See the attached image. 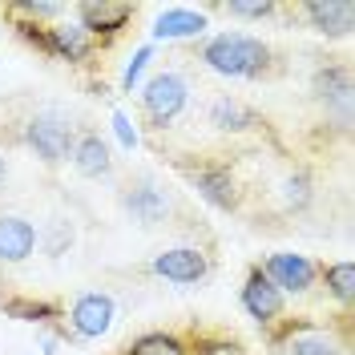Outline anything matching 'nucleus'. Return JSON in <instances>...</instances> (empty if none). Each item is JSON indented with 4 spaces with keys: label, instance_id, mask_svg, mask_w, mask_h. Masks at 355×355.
Returning a JSON list of instances; mask_svg holds the SVG:
<instances>
[{
    "label": "nucleus",
    "instance_id": "9b49d317",
    "mask_svg": "<svg viewBox=\"0 0 355 355\" xmlns=\"http://www.w3.org/2000/svg\"><path fill=\"white\" fill-rule=\"evenodd\" d=\"M263 275L283 291V295H311L319 287V263L311 254H295V250H275L266 254L263 263Z\"/></svg>",
    "mask_w": 355,
    "mask_h": 355
},
{
    "label": "nucleus",
    "instance_id": "4468645a",
    "mask_svg": "<svg viewBox=\"0 0 355 355\" xmlns=\"http://www.w3.org/2000/svg\"><path fill=\"white\" fill-rule=\"evenodd\" d=\"M73 170L89 182H110L117 178V157L113 146L105 141V133L93 130V125H77V141H73Z\"/></svg>",
    "mask_w": 355,
    "mask_h": 355
},
{
    "label": "nucleus",
    "instance_id": "2eb2a0df",
    "mask_svg": "<svg viewBox=\"0 0 355 355\" xmlns=\"http://www.w3.org/2000/svg\"><path fill=\"white\" fill-rule=\"evenodd\" d=\"M291 17H303L311 33L319 37H352L355 28V4L352 0H307V4H295Z\"/></svg>",
    "mask_w": 355,
    "mask_h": 355
},
{
    "label": "nucleus",
    "instance_id": "f8f14e48",
    "mask_svg": "<svg viewBox=\"0 0 355 355\" xmlns=\"http://www.w3.org/2000/svg\"><path fill=\"white\" fill-rule=\"evenodd\" d=\"M243 311L263 327V331L266 327H275L279 319H287V295L266 279L259 263L250 266L246 279H243Z\"/></svg>",
    "mask_w": 355,
    "mask_h": 355
},
{
    "label": "nucleus",
    "instance_id": "1a4fd4ad",
    "mask_svg": "<svg viewBox=\"0 0 355 355\" xmlns=\"http://www.w3.org/2000/svg\"><path fill=\"white\" fill-rule=\"evenodd\" d=\"M206 125L218 133V137H246V133H263L266 130V117L250 101L234 97V93H214L206 101Z\"/></svg>",
    "mask_w": 355,
    "mask_h": 355
},
{
    "label": "nucleus",
    "instance_id": "ddd939ff",
    "mask_svg": "<svg viewBox=\"0 0 355 355\" xmlns=\"http://www.w3.org/2000/svg\"><path fill=\"white\" fill-rule=\"evenodd\" d=\"M113 319H117V303L105 291H85L65 311V323L77 339H101L113 327Z\"/></svg>",
    "mask_w": 355,
    "mask_h": 355
},
{
    "label": "nucleus",
    "instance_id": "6e6552de",
    "mask_svg": "<svg viewBox=\"0 0 355 355\" xmlns=\"http://www.w3.org/2000/svg\"><path fill=\"white\" fill-rule=\"evenodd\" d=\"M210 270H214V259L202 246H170L150 259V275L174 283V287H198L210 279Z\"/></svg>",
    "mask_w": 355,
    "mask_h": 355
},
{
    "label": "nucleus",
    "instance_id": "bb28decb",
    "mask_svg": "<svg viewBox=\"0 0 355 355\" xmlns=\"http://www.w3.org/2000/svg\"><path fill=\"white\" fill-rule=\"evenodd\" d=\"M4 178H8V162H4V150H0V186H4Z\"/></svg>",
    "mask_w": 355,
    "mask_h": 355
},
{
    "label": "nucleus",
    "instance_id": "a211bd4d",
    "mask_svg": "<svg viewBox=\"0 0 355 355\" xmlns=\"http://www.w3.org/2000/svg\"><path fill=\"white\" fill-rule=\"evenodd\" d=\"M182 347H186V355H246L239 335L222 331V327H186Z\"/></svg>",
    "mask_w": 355,
    "mask_h": 355
},
{
    "label": "nucleus",
    "instance_id": "aec40b11",
    "mask_svg": "<svg viewBox=\"0 0 355 355\" xmlns=\"http://www.w3.org/2000/svg\"><path fill=\"white\" fill-rule=\"evenodd\" d=\"M311 202H315V178L307 166H295L279 186V206H283V214H307Z\"/></svg>",
    "mask_w": 355,
    "mask_h": 355
},
{
    "label": "nucleus",
    "instance_id": "393cba45",
    "mask_svg": "<svg viewBox=\"0 0 355 355\" xmlns=\"http://www.w3.org/2000/svg\"><path fill=\"white\" fill-rule=\"evenodd\" d=\"M154 61V44H141L137 53H133V61L125 65V77H121V93H133V85H137V77L146 73V65Z\"/></svg>",
    "mask_w": 355,
    "mask_h": 355
},
{
    "label": "nucleus",
    "instance_id": "dca6fc26",
    "mask_svg": "<svg viewBox=\"0 0 355 355\" xmlns=\"http://www.w3.org/2000/svg\"><path fill=\"white\" fill-rule=\"evenodd\" d=\"M37 222L17 214V210H0V266H24L37 254Z\"/></svg>",
    "mask_w": 355,
    "mask_h": 355
},
{
    "label": "nucleus",
    "instance_id": "423d86ee",
    "mask_svg": "<svg viewBox=\"0 0 355 355\" xmlns=\"http://www.w3.org/2000/svg\"><path fill=\"white\" fill-rule=\"evenodd\" d=\"M117 206L137 226H146V230H154V226H178V218L194 222L186 214L182 198L162 178L150 174V170H125V174L117 178Z\"/></svg>",
    "mask_w": 355,
    "mask_h": 355
},
{
    "label": "nucleus",
    "instance_id": "412c9836",
    "mask_svg": "<svg viewBox=\"0 0 355 355\" xmlns=\"http://www.w3.org/2000/svg\"><path fill=\"white\" fill-rule=\"evenodd\" d=\"M319 283L327 287L335 303L343 311H352V299H355V266L343 259V263H319Z\"/></svg>",
    "mask_w": 355,
    "mask_h": 355
},
{
    "label": "nucleus",
    "instance_id": "a878e982",
    "mask_svg": "<svg viewBox=\"0 0 355 355\" xmlns=\"http://www.w3.org/2000/svg\"><path fill=\"white\" fill-rule=\"evenodd\" d=\"M113 125H117V137L125 141V150H133V130H130V117H125V113H113Z\"/></svg>",
    "mask_w": 355,
    "mask_h": 355
},
{
    "label": "nucleus",
    "instance_id": "6ab92c4d",
    "mask_svg": "<svg viewBox=\"0 0 355 355\" xmlns=\"http://www.w3.org/2000/svg\"><path fill=\"white\" fill-rule=\"evenodd\" d=\"M0 311L8 319H21V323H53V319H65V307L57 299H37V295H12V299H0Z\"/></svg>",
    "mask_w": 355,
    "mask_h": 355
},
{
    "label": "nucleus",
    "instance_id": "4be33fe9",
    "mask_svg": "<svg viewBox=\"0 0 355 355\" xmlns=\"http://www.w3.org/2000/svg\"><path fill=\"white\" fill-rule=\"evenodd\" d=\"M117 355H186V347H182V331H146L130 339Z\"/></svg>",
    "mask_w": 355,
    "mask_h": 355
},
{
    "label": "nucleus",
    "instance_id": "39448f33",
    "mask_svg": "<svg viewBox=\"0 0 355 355\" xmlns=\"http://www.w3.org/2000/svg\"><path fill=\"white\" fill-rule=\"evenodd\" d=\"M190 97H194V85L182 69H157L154 77L141 85L137 93V121H141V133L157 141L162 133H174L178 121L190 110Z\"/></svg>",
    "mask_w": 355,
    "mask_h": 355
},
{
    "label": "nucleus",
    "instance_id": "f03ea898",
    "mask_svg": "<svg viewBox=\"0 0 355 355\" xmlns=\"http://www.w3.org/2000/svg\"><path fill=\"white\" fill-rule=\"evenodd\" d=\"M202 65L218 77H234V81H279L287 73L283 53L263 37H250V33H218V37H206L198 44Z\"/></svg>",
    "mask_w": 355,
    "mask_h": 355
},
{
    "label": "nucleus",
    "instance_id": "b1692460",
    "mask_svg": "<svg viewBox=\"0 0 355 355\" xmlns=\"http://www.w3.org/2000/svg\"><path fill=\"white\" fill-rule=\"evenodd\" d=\"M41 243H44V254H49V259H61L69 246H73V226H69V218H53L49 239H37V246Z\"/></svg>",
    "mask_w": 355,
    "mask_h": 355
},
{
    "label": "nucleus",
    "instance_id": "0eeeda50",
    "mask_svg": "<svg viewBox=\"0 0 355 355\" xmlns=\"http://www.w3.org/2000/svg\"><path fill=\"white\" fill-rule=\"evenodd\" d=\"M73 17L85 28L89 41L105 53V49L133 24L137 4H125V0H81V4H73Z\"/></svg>",
    "mask_w": 355,
    "mask_h": 355
},
{
    "label": "nucleus",
    "instance_id": "9d476101",
    "mask_svg": "<svg viewBox=\"0 0 355 355\" xmlns=\"http://www.w3.org/2000/svg\"><path fill=\"white\" fill-rule=\"evenodd\" d=\"M41 49L44 57H53V61H61V65H77V69H85L93 65L97 57H101V49L85 37V28L77 21H57V24H44V37H41Z\"/></svg>",
    "mask_w": 355,
    "mask_h": 355
},
{
    "label": "nucleus",
    "instance_id": "20e7f679",
    "mask_svg": "<svg viewBox=\"0 0 355 355\" xmlns=\"http://www.w3.org/2000/svg\"><path fill=\"white\" fill-rule=\"evenodd\" d=\"M174 170L186 178L210 206H218L226 214H243L246 198L254 194L243 178H239L234 157L226 162V150H222V154H178Z\"/></svg>",
    "mask_w": 355,
    "mask_h": 355
},
{
    "label": "nucleus",
    "instance_id": "f257e3e1",
    "mask_svg": "<svg viewBox=\"0 0 355 355\" xmlns=\"http://www.w3.org/2000/svg\"><path fill=\"white\" fill-rule=\"evenodd\" d=\"M4 110V101H0ZM0 141L4 146H24L28 154L41 157V166L57 170L73 157V141H77V121L69 117L61 105H49V101H21L17 113L4 110L0 121Z\"/></svg>",
    "mask_w": 355,
    "mask_h": 355
},
{
    "label": "nucleus",
    "instance_id": "5701e85b",
    "mask_svg": "<svg viewBox=\"0 0 355 355\" xmlns=\"http://www.w3.org/2000/svg\"><path fill=\"white\" fill-rule=\"evenodd\" d=\"M226 17H239V21H275V17H283L287 12V4H275V0H254V4H246V0H230V4H218Z\"/></svg>",
    "mask_w": 355,
    "mask_h": 355
},
{
    "label": "nucleus",
    "instance_id": "7ed1b4c3",
    "mask_svg": "<svg viewBox=\"0 0 355 355\" xmlns=\"http://www.w3.org/2000/svg\"><path fill=\"white\" fill-rule=\"evenodd\" d=\"M263 335L270 355H352V311H343L339 323H315L307 315L279 319Z\"/></svg>",
    "mask_w": 355,
    "mask_h": 355
},
{
    "label": "nucleus",
    "instance_id": "f3484780",
    "mask_svg": "<svg viewBox=\"0 0 355 355\" xmlns=\"http://www.w3.org/2000/svg\"><path fill=\"white\" fill-rule=\"evenodd\" d=\"M210 24H206V12L198 8H166L154 21V41H190V37H202Z\"/></svg>",
    "mask_w": 355,
    "mask_h": 355
}]
</instances>
